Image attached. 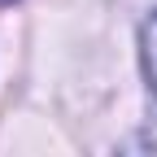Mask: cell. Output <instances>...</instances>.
<instances>
[{
	"label": "cell",
	"instance_id": "1",
	"mask_svg": "<svg viewBox=\"0 0 157 157\" xmlns=\"http://www.w3.org/2000/svg\"><path fill=\"white\" fill-rule=\"evenodd\" d=\"M140 44H144V74H148V87H153V96H157V13L144 22Z\"/></svg>",
	"mask_w": 157,
	"mask_h": 157
},
{
	"label": "cell",
	"instance_id": "2",
	"mask_svg": "<svg viewBox=\"0 0 157 157\" xmlns=\"http://www.w3.org/2000/svg\"><path fill=\"white\" fill-rule=\"evenodd\" d=\"M0 5H13V0H0Z\"/></svg>",
	"mask_w": 157,
	"mask_h": 157
}]
</instances>
